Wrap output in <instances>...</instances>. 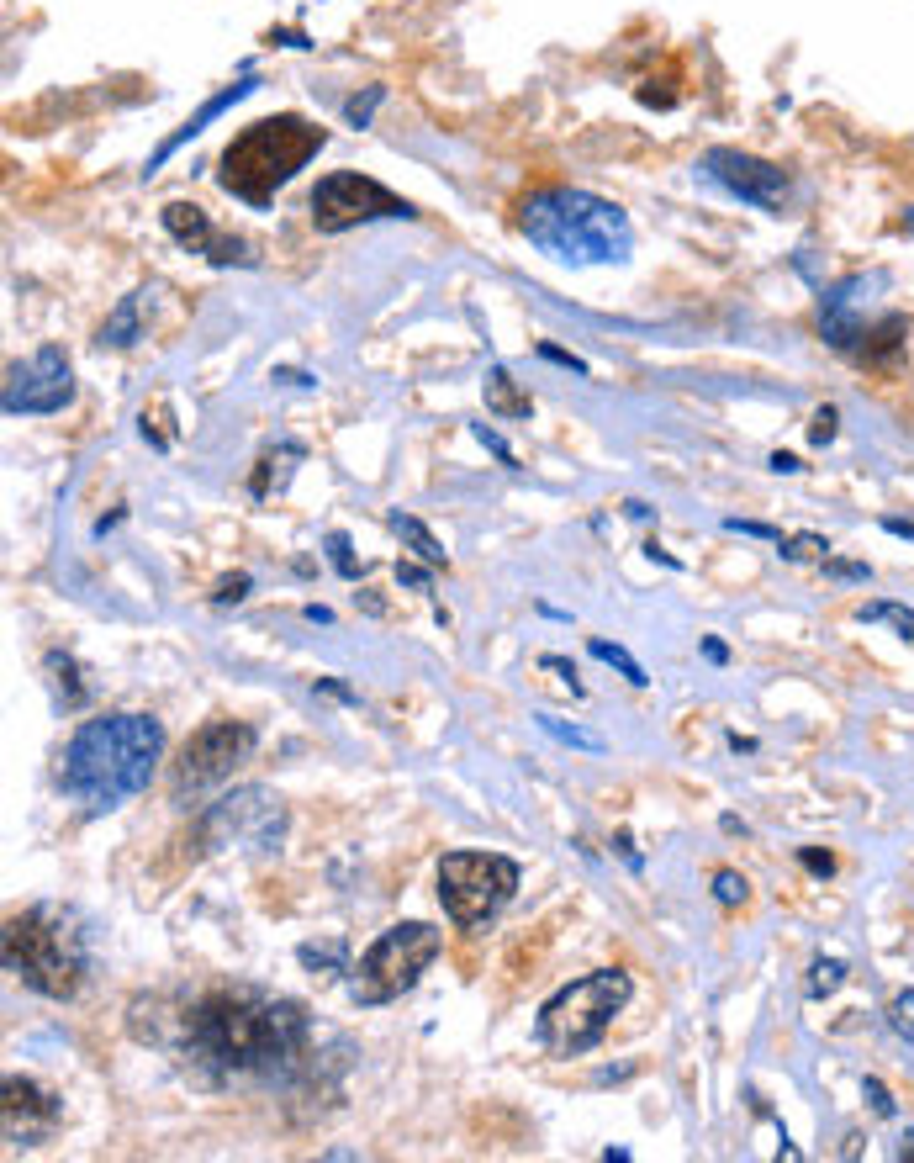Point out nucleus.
<instances>
[{
  "instance_id": "3",
  "label": "nucleus",
  "mask_w": 914,
  "mask_h": 1163,
  "mask_svg": "<svg viewBox=\"0 0 914 1163\" xmlns=\"http://www.w3.org/2000/svg\"><path fill=\"white\" fill-rule=\"evenodd\" d=\"M518 233L561 265H624L634 254L629 212L582 186L529 191L518 207Z\"/></svg>"
},
{
  "instance_id": "14",
  "label": "nucleus",
  "mask_w": 914,
  "mask_h": 1163,
  "mask_svg": "<svg viewBox=\"0 0 914 1163\" xmlns=\"http://www.w3.org/2000/svg\"><path fill=\"white\" fill-rule=\"evenodd\" d=\"M703 170L714 186H724L730 196H740L745 207H761V212H782L793 196V180L788 170L756 159V154H740V149H708L703 154Z\"/></svg>"
},
{
  "instance_id": "44",
  "label": "nucleus",
  "mask_w": 914,
  "mask_h": 1163,
  "mask_svg": "<svg viewBox=\"0 0 914 1163\" xmlns=\"http://www.w3.org/2000/svg\"><path fill=\"white\" fill-rule=\"evenodd\" d=\"M703 656L714 661V667H724V661H730V645H724V640H714V635H703Z\"/></svg>"
},
{
  "instance_id": "48",
  "label": "nucleus",
  "mask_w": 914,
  "mask_h": 1163,
  "mask_svg": "<svg viewBox=\"0 0 914 1163\" xmlns=\"http://www.w3.org/2000/svg\"><path fill=\"white\" fill-rule=\"evenodd\" d=\"M730 746H735V751H745V756L756 751V741H751V735H735V730H730Z\"/></svg>"
},
{
  "instance_id": "41",
  "label": "nucleus",
  "mask_w": 914,
  "mask_h": 1163,
  "mask_svg": "<svg viewBox=\"0 0 914 1163\" xmlns=\"http://www.w3.org/2000/svg\"><path fill=\"white\" fill-rule=\"evenodd\" d=\"M312 688H317V693H333V698H344V704H360V693H354V688H344L339 677H317Z\"/></svg>"
},
{
  "instance_id": "8",
  "label": "nucleus",
  "mask_w": 914,
  "mask_h": 1163,
  "mask_svg": "<svg viewBox=\"0 0 914 1163\" xmlns=\"http://www.w3.org/2000/svg\"><path fill=\"white\" fill-rule=\"evenodd\" d=\"M439 947H444V936L428 926V920H402V926H386V931L365 947L360 968H354L349 1000H354V1005H391V1000H402V994L428 973V963L439 957Z\"/></svg>"
},
{
  "instance_id": "17",
  "label": "nucleus",
  "mask_w": 914,
  "mask_h": 1163,
  "mask_svg": "<svg viewBox=\"0 0 914 1163\" xmlns=\"http://www.w3.org/2000/svg\"><path fill=\"white\" fill-rule=\"evenodd\" d=\"M254 85H259V80H254V75H244V80H238V85H228V90H217V96H212L207 106H201V112H196L191 122H185V127H180V133H175V138H164V143H159V149H154V159H148V170H143V175H154V170H159V164H164V159H170V154L180 149V143H191L196 133H207V122H217L222 112H228V106H238V101H244V96H249V90H254Z\"/></svg>"
},
{
  "instance_id": "5",
  "label": "nucleus",
  "mask_w": 914,
  "mask_h": 1163,
  "mask_svg": "<svg viewBox=\"0 0 914 1163\" xmlns=\"http://www.w3.org/2000/svg\"><path fill=\"white\" fill-rule=\"evenodd\" d=\"M328 143V133L296 112L249 122L217 159V186L228 191L244 207H270L275 191L302 170L307 159H317V149Z\"/></svg>"
},
{
  "instance_id": "28",
  "label": "nucleus",
  "mask_w": 914,
  "mask_h": 1163,
  "mask_svg": "<svg viewBox=\"0 0 914 1163\" xmlns=\"http://www.w3.org/2000/svg\"><path fill=\"white\" fill-rule=\"evenodd\" d=\"M323 545H328V561H333V571H339L344 582L360 577V561H354V550H349V534H344V529H333Z\"/></svg>"
},
{
  "instance_id": "22",
  "label": "nucleus",
  "mask_w": 914,
  "mask_h": 1163,
  "mask_svg": "<svg viewBox=\"0 0 914 1163\" xmlns=\"http://www.w3.org/2000/svg\"><path fill=\"white\" fill-rule=\"evenodd\" d=\"M391 529H397L402 540L413 545V556H418L423 566H450V556H444V545H439L434 534H428V529L413 519V513H391Z\"/></svg>"
},
{
  "instance_id": "4",
  "label": "nucleus",
  "mask_w": 914,
  "mask_h": 1163,
  "mask_svg": "<svg viewBox=\"0 0 914 1163\" xmlns=\"http://www.w3.org/2000/svg\"><path fill=\"white\" fill-rule=\"evenodd\" d=\"M0 957L16 984L43 1000H74L90 978V931L64 904H27L0 931Z\"/></svg>"
},
{
  "instance_id": "37",
  "label": "nucleus",
  "mask_w": 914,
  "mask_h": 1163,
  "mask_svg": "<svg viewBox=\"0 0 914 1163\" xmlns=\"http://www.w3.org/2000/svg\"><path fill=\"white\" fill-rule=\"evenodd\" d=\"M724 529H735V534H751V540H777L782 545V534L772 524H751V519H724Z\"/></svg>"
},
{
  "instance_id": "42",
  "label": "nucleus",
  "mask_w": 914,
  "mask_h": 1163,
  "mask_svg": "<svg viewBox=\"0 0 914 1163\" xmlns=\"http://www.w3.org/2000/svg\"><path fill=\"white\" fill-rule=\"evenodd\" d=\"M539 355L555 360V365H566V371H576V376H587V365L576 360V355H566V349H555V344H539Z\"/></svg>"
},
{
  "instance_id": "1",
  "label": "nucleus",
  "mask_w": 914,
  "mask_h": 1163,
  "mask_svg": "<svg viewBox=\"0 0 914 1163\" xmlns=\"http://www.w3.org/2000/svg\"><path fill=\"white\" fill-rule=\"evenodd\" d=\"M307 1047L312 1021L286 994L212 989L185 1015V1058L212 1079H291Z\"/></svg>"
},
{
  "instance_id": "11",
  "label": "nucleus",
  "mask_w": 914,
  "mask_h": 1163,
  "mask_svg": "<svg viewBox=\"0 0 914 1163\" xmlns=\"http://www.w3.org/2000/svg\"><path fill=\"white\" fill-rule=\"evenodd\" d=\"M856 291H862V275L856 281H841V286H830L825 297H819V334H825L841 355L851 360H872V365H883L893 360L904 349L909 339V318H899V312H883V318H862L856 312Z\"/></svg>"
},
{
  "instance_id": "20",
  "label": "nucleus",
  "mask_w": 914,
  "mask_h": 1163,
  "mask_svg": "<svg viewBox=\"0 0 914 1163\" xmlns=\"http://www.w3.org/2000/svg\"><path fill=\"white\" fill-rule=\"evenodd\" d=\"M296 963H302L307 973H323V978L354 973V968H349V947H344V936H328V941H302V947H296Z\"/></svg>"
},
{
  "instance_id": "27",
  "label": "nucleus",
  "mask_w": 914,
  "mask_h": 1163,
  "mask_svg": "<svg viewBox=\"0 0 914 1163\" xmlns=\"http://www.w3.org/2000/svg\"><path fill=\"white\" fill-rule=\"evenodd\" d=\"M888 1026H893V1037H904L914 1047V989H904V994H893V1000H888Z\"/></svg>"
},
{
  "instance_id": "6",
  "label": "nucleus",
  "mask_w": 914,
  "mask_h": 1163,
  "mask_svg": "<svg viewBox=\"0 0 914 1163\" xmlns=\"http://www.w3.org/2000/svg\"><path fill=\"white\" fill-rule=\"evenodd\" d=\"M629 994H634V978H629L624 968L582 973L576 984L555 989L550 1000L539 1005V1015H534V1042L545 1047L550 1058H582V1052H592V1047L608 1037L613 1015L629 1005Z\"/></svg>"
},
{
  "instance_id": "39",
  "label": "nucleus",
  "mask_w": 914,
  "mask_h": 1163,
  "mask_svg": "<svg viewBox=\"0 0 914 1163\" xmlns=\"http://www.w3.org/2000/svg\"><path fill=\"white\" fill-rule=\"evenodd\" d=\"M476 439H481V445H487V450H492V455L502 460V466H518V455H513L508 445H502V439H497V434L487 429V423H476Z\"/></svg>"
},
{
  "instance_id": "18",
  "label": "nucleus",
  "mask_w": 914,
  "mask_h": 1163,
  "mask_svg": "<svg viewBox=\"0 0 914 1163\" xmlns=\"http://www.w3.org/2000/svg\"><path fill=\"white\" fill-rule=\"evenodd\" d=\"M143 312H148V291H133V297H122L117 312L96 328V344L101 349H133L143 334H148V323H143Z\"/></svg>"
},
{
  "instance_id": "13",
  "label": "nucleus",
  "mask_w": 914,
  "mask_h": 1163,
  "mask_svg": "<svg viewBox=\"0 0 914 1163\" xmlns=\"http://www.w3.org/2000/svg\"><path fill=\"white\" fill-rule=\"evenodd\" d=\"M69 402H74V371H69L64 349L43 344L32 360L11 365L0 408H6L11 418H22V413H27V418H48V413H64Z\"/></svg>"
},
{
  "instance_id": "33",
  "label": "nucleus",
  "mask_w": 914,
  "mask_h": 1163,
  "mask_svg": "<svg viewBox=\"0 0 914 1163\" xmlns=\"http://www.w3.org/2000/svg\"><path fill=\"white\" fill-rule=\"evenodd\" d=\"M825 577H835V582H867L872 571H867L862 561H835V556H825Z\"/></svg>"
},
{
  "instance_id": "45",
  "label": "nucleus",
  "mask_w": 914,
  "mask_h": 1163,
  "mask_svg": "<svg viewBox=\"0 0 914 1163\" xmlns=\"http://www.w3.org/2000/svg\"><path fill=\"white\" fill-rule=\"evenodd\" d=\"M772 471H788V476H793V471H804V466H798V455H782V450H777V455H772Z\"/></svg>"
},
{
  "instance_id": "21",
  "label": "nucleus",
  "mask_w": 914,
  "mask_h": 1163,
  "mask_svg": "<svg viewBox=\"0 0 914 1163\" xmlns=\"http://www.w3.org/2000/svg\"><path fill=\"white\" fill-rule=\"evenodd\" d=\"M487 408H492L497 418H529V413H534V402L513 386L508 365H492V371H487Z\"/></svg>"
},
{
  "instance_id": "10",
  "label": "nucleus",
  "mask_w": 914,
  "mask_h": 1163,
  "mask_svg": "<svg viewBox=\"0 0 914 1163\" xmlns=\"http://www.w3.org/2000/svg\"><path fill=\"white\" fill-rule=\"evenodd\" d=\"M254 751H259V730L249 725V719H207L201 730H191V741L180 746V762L170 772L175 804H191L207 788L228 783Z\"/></svg>"
},
{
  "instance_id": "25",
  "label": "nucleus",
  "mask_w": 914,
  "mask_h": 1163,
  "mask_svg": "<svg viewBox=\"0 0 914 1163\" xmlns=\"http://www.w3.org/2000/svg\"><path fill=\"white\" fill-rule=\"evenodd\" d=\"M856 624H893L904 640H914V608H899V603H862L856 608Z\"/></svg>"
},
{
  "instance_id": "51",
  "label": "nucleus",
  "mask_w": 914,
  "mask_h": 1163,
  "mask_svg": "<svg viewBox=\"0 0 914 1163\" xmlns=\"http://www.w3.org/2000/svg\"><path fill=\"white\" fill-rule=\"evenodd\" d=\"M904 233H914V207L904 212Z\"/></svg>"
},
{
  "instance_id": "43",
  "label": "nucleus",
  "mask_w": 914,
  "mask_h": 1163,
  "mask_svg": "<svg viewBox=\"0 0 914 1163\" xmlns=\"http://www.w3.org/2000/svg\"><path fill=\"white\" fill-rule=\"evenodd\" d=\"M397 582H402V587H418V593H428V587H434V582H428V571H418V566H407V561L397 566Z\"/></svg>"
},
{
  "instance_id": "16",
  "label": "nucleus",
  "mask_w": 914,
  "mask_h": 1163,
  "mask_svg": "<svg viewBox=\"0 0 914 1163\" xmlns=\"http://www.w3.org/2000/svg\"><path fill=\"white\" fill-rule=\"evenodd\" d=\"M164 228H170V238L180 249H191V254H201V260H212V265H222V270H233V265H259V254L244 244V238H233V233H217L212 228V217L196 207V201H170L164 207Z\"/></svg>"
},
{
  "instance_id": "31",
  "label": "nucleus",
  "mask_w": 914,
  "mask_h": 1163,
  "mask_svg": "<svg viewBox=\"0 0 914 1163\" xmlns=\"http://www.w3.org/2000/svg\"><path fill=\"white\" fill-rule=\"evenodd\" d=\"M819 550H830V540H825V534H798V540H782V556H788V561L819 556Z\"/></svg>"
},
{
  "instance_id": "29",
  "label": "nucleus",
  "mask_w": 914,
  "mask_h": 1163,
  "mask_svg": "<svg viewBox=\"0 0 914 1163\" xmlns=\"http://www.w3.org/2000/svg\"><path fill=\"white\" fill-rule=\"evenodd\" d=\"M714 899L719 904H745V899H751V883H745L735 867H719V873H714Z\"/></svg>"
},
{
  "instance_id": "50",
  "label": "nucleus",
  "mask_w": 914,
  "mask_h": 1163,
  "mask_svg": "<svg viewBox=\"0 0 914 1163\" xmlns=\"http://www.w3.org/2000/svg\"><path fill=\"white\" fill-rule=\"evenodd\" d=\"M899 1153H904V1158H909V1153H914V1132H909V1137H904V1148H899Z\"/></svg>"
},
{
  "instance_id": "19",
  "label": "nucleus",
  "mask_w": 914,
  "mask_h": 1163,
  "mask_svg": "<svg viewBox=\"0 0 914 1163\" xmlns=\"http://www.w3.org/2000/svg\"><path fill=\"white\" fill-rule=\"evenodd\" d=\"M43 667H48V682H53V704H59L64 714H74V709L90 704V688L80 682V667H74L69 651H48Z\"/></svg>"
},
{
  "instance_id": "34",
  "label": "nucleus",
  "mask_w": 914,
  "mask_h": 1163,
  "mask_svg": "<svg viewBox=\"0 0 914 1163\" xmlns=\"http://www.w3.org/2000/svg\"><path fill=\"white\" fill-rule=\"evenodd\" d=\"M249 587H254V577H249V571H238V577H228L212 593V603H238V598H249Z\"/></svg>"
},
{
  "instance_id": "24",
  "label": "nucleus",
  "mask_w": 914,
  "mask_h": 1163,
  "mask_svg": "<svg viewBox=\"0 0 914 1163\" xmlns=\"http://www.w3.org/2000/svg\"><path fill=\"white\" fill-rule=\"evenodd\" d=\"M587 651L598 656V661H608V667H619V672H624V682H629V688H650L645 667H640V661H634V656L624 651V645H613V640H603V635H592V640H587Z\"/></svg>"
},
{
  "instance_id": "9",
  "label": "nucleus",
  "mask_w": 914,
  "mask_h": 1163,
  "mask_svg": "<svg viewBox=\"0 0 914 1163\" xmlns=\"http://www.w3.org/2000/svg\"><path fill=\"white\" fill-rule=\"evenodd\" d=\"M518 862L502 852H444L439 857V904L460 931H487L518 894Z\"/></svg>"
},
{
  "instance_id": "7",
  "label": "nucleus",
  "mask_w": 914,
  "mask_h": 1163,
  "mask_svg": "<svg viewBox=\"0 0 914 1163\" xmlns=\"http://www.w3.org/2000/svg\"><path fill=\"white\" fill-rule=\"evenodd\" d=\"M286 830H291V815H286L281 793L249 783L201 809L191 825V841H196V852H233L238 846V852L270 857V852H281Z\"/></svg>"
},
{
  "instance_id": "32",
  "label": "nucleus",
  "mask_w": 914,
  "mask_h": 1163,
  "mask_svg": "<svg viewBox=\"0 0 914 1163\" xmlns=\"http://www.w3.org/2000/svg\"><path fill=\"white\" fill-rule=\"evenodd\" d=\"M862 1095H867V1105H872V1116H893V1111H899V1105H893V1095H888V1084L883 1079H862Z\"/></svg>"
},
{
  "instance_id": "2",
  "label": "nucleus",
  "mask_w": 914,
  "mask_h": 1163,
  "mask_svg": "<svg viewBox=\"0 0 914 1163\" xmlns=\"http://www.w3.org/2000/svg\"><path fill=\"white\" fill-rule=\"evenodd\" d=\"M164 762V725L154 714H101L69 735L59 788L80 815H111L154 783Z\"/></svg>"
},
{
  "instance_id": "12",
  "label": "nucleus",
  "mask_w": 914,
  "mask_h": 1163,
  "mask_svg": "<svg viewBox=\"0 0 914 1163\" xmlns=\"http://www.w3.org/2000/svg\"><path fill=\"white\" fill-rule=\"evenodd\" d=\"M307 207H312V228H317V233H349V228H360V223L413 217V207H407L397 191H386L381 180H370V175H360V170H333V175H323Z\"/></svg>"
},
{
  "instance_id": "30",
  "label": "nucleus",
  "mask_w": 914,
  "mask_h": 1163,
  "mask_svg": "<svg viewBox=\"0 0 914 1163\" xmlns=\"http://www.w3.org/2000/svg\"><path fill=\"white\" fill-rule=\"evenodd\" d=\"M386 101V85H370L365 96H354L349 106H344V117H349V127H370V112Z\"/></svg>"
},
{
  "instance_id": "36",
  "label": "nucleus",
  "mask_w": 914,
  "mask_h": 1163,
  "mask_svg": "<svg viewBox=\"0 0 914 1163\" xmlns=\"http://www.w3.org/2000/svg\"><path fill=\"white\" fill-rule=\"evenodd\" d=\"M835 423H841V413H835V408H819L809 439H814V445H830V439H835Z\"/></svg>"
},
{
  "instance_id": "46",
  "label": "nucleus",
  "mask_w": 914,
  "mask_h": 1163,
  "mask_svg": "<svg viewBox=\"0 0 914 1163\" xmlns=\"http://www.w3.org/2000/svg\"><path fill=\"white\" fill-rule=\"evenodd\" d=\"M883 529L899 534V540H914V524H904V519H883Z\"/></svg>"
},
{
  "instance_id": "47",
  "label": "nucleus",
  "mask_w": 914,
  "mask_h": 1163,
  "mask_svg": "<svg viewBox=\"0 0 914 1163\" xmlns=\"http://www.w3.org/2000/svg\"><path fill=\"white\" fill-rule=\"evenodd\" d=\"M624 513H629V519H650L656 508H650V503H624Z\"/></svg>"
},
{
  "instance_id": "15",
  "label": "nucleus",
  "mask_w": 914,
  "mask_h": 1163,
  "mask_svg": "<svg viewBox=\"0 0 914 1163\" xmlns=\"http://www.w3.org/2000/svg\"><path fill=\"white\" fill-rule=\"evenodd\" d=\"M0 1111H6V1137L16 1142V1148H37V1142H48L53 1137V1126L64 1121V1100L59 1095H48L37 1079L27 1074H6L0 1079Z\"/></svg>"
},
{
  "instance_id": "40",
  "label": "nucleus",
  "mask_w": 914,
  "mask_h": 1163,
  "mask_svg": "<svg viewBox=\"0 0 914 1163\" xmlns=\"http://www.w3.org/2000/svg\"><path fill=\"white\" fill-rule=\"evenodd\" d=\"M613 852L629 862V873H645V857L634 852V836H629V830H619V836H613Z\"/></svg>"
},
{
  "instance_id": "35",
  "label": "nucleus",
  "mask_w": 914,
  "mask_h": 1163,
  "mask_svg": "<svg viewBox=\"0 0 914 1163\" xmlns=\"http://www.w3.org/2000/svg\"><path fill=\"white\" fill-rule=\"evenodd\" d=\"M539 667H545V672H561V682H566V688L576 693V698H582L587 688H582V682H576V667H571V661L566 656H539Z\"/></svg>"
},
{
  "instance_id": "26",
  "label": "nucleus",
  "mask_w": 914,
  "mask_h": 1163,
  "mask_svg": "<svg viewBox=\"0 0 914 1163\" xmlns=\"http://www.w3.org/2000/svg\"><path fill=\"white\" fill-rule=\"evenodd\" d=\"M846 984V963L841 957H819V963L809 968V1000H825V994H835Z\"/></svg>"
},
{
  "instance_id": "49",
  "label": "nucleus",
  "mask_w": 914,
  "mask_h": 1163,
  "mask_svg": "<svg viewBox=\"0 0 914 1163\" xmlns=\"http://www.w3.org/2000/svg\"><path fill=\"white\" fill-rule=\"evenodd\" d=\"M719 830H724V836H745V825H740L735 815H724V820H719Z\"/></svg>"
},
{
  "instance_id": "23",
  "label": "nucleus",
  "mask_w": 914,
  "mask_h": 1163,
  "mask_svg": "<svg viewBox=\"0 0 914 1163\" xmlns=\"http://www.w3.org/2000/svg\"><path fill=\"white\" fill-rule=\"evenodd\" d=\"M534 725L545 730V735H555V741L576 746V751H592V756H603V751H608L603 735H592V730H582V725H566V719H555V714H534Z\"/></svg>"
},
{
  "instance_id": "38",
  "label": "nucleus",
  "mask_w": 914,
  "mask_h": 1163,
  "mask_svg": "<svg viewBox=\"0 0 914 1163\" xmlns=\"http://www.w3.org/2000/svg\"><path fill=\"white\" fill-rule=\"evenodd\" d=\"M798 862H804L814 878H830V873H835V857H830V852H814V846H804V852H798Z\"/></svg>"
}]
</instances>
